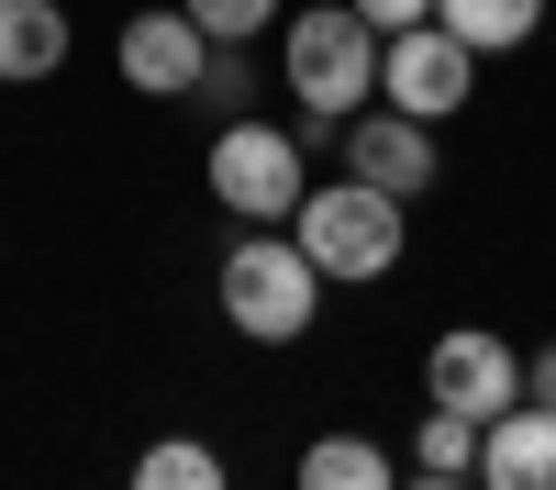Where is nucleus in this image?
Here are the masks:
<instances>
[{
  "instance_id": "nucleus-1",
  "label": "nucleus",
  "mask_w": 556,
  "mask_h": 490,
  "mask_svg": "<svg viewBox=\"0 0 556 490\" xmlns=\"http://www.w3.org/2000/svg\"><path fill=\"white\" fill-rule=\"evenodd\" d=\"M212 290H223V324H235L245 345H301V335L323 324V290H334V279L301 256L290 223H245V235L223 246Z\"/></svg>"
},
{
  "instance_id": "nucleus-2",
  "label": "nucleus",
  "mask_w": 556,
  "mask_h": 490,
  "mask_svg": "<svg viewBox=\"0 0 556 490\" xmlns=\"http://www.w3.org/2000/svg\"><path fill=\"white\" fill-rule=\"evenodd\" d=\"M290 101H301V146H334L345 112L379 101V23H356L345 0L323 12H290Z\"/></svg>"
},
{
  "instance_id": "nucleus-3",
  "label": "nucleus",
  "mask_w": 556,
  "mask_h": 490,
  "mask_svg": "<svg viewBox=\"0 0 556 490\" xmlns=\"http://www.w3.org/2000/svg\"><path fill=\"white\" fill-rule=\"evenodd\" d=\"M290 235H301V256H312L334 290H367V279H390V267H401V246H412V201L367 190V178H334V190H301Z\"/></svg>"
},
{
  "instance_id": "nucleus-4",
  "label": "nucleus",
  "mask_w": 556,
  "mask_h": 490,
  "mask_svg": "<svg viewBox=\"0 0 556 490\" xmlns=\"http://www.w3.org/2000/svg\"><path fill=\"white\" fill-rule=\"evenodd\" d=\"M312 190V167H301V134H278L256 112H235L212 134V201L235 212V223H290Z\"/></svg>"
},
{
  "instance_id": "nucleus-5",
  "label": "nucleus",
  "mask_w": 556,
  "mask_h": 490,
  "mask_svg": "<svg viewBox=\"0 0 556 490\" xmlns=\"http://www.w3.org/2000/svg\"><path fill=\"white\" fill-rule=\"evenodd\" d=\"M379 101H390V112H412V123H456V112L479 101V56H468L445 23L379 34Z\"/></svg>"
},
{
  "instance_id": "nucleus-6",
  "label": "nucleus",
  "mask_w": 556,
  "mask_h": 490,
  "mask_svg": "<svg viewBox=\"0 0 556 490\" xmlns=\"http://www.w3.org/2000/svg\"><path fill=\"white\" fill-rule=\"evenodd\" d=\"M424 401H445V413H468V424H501L523 401V356L490 324H456V335L424 345Z\"/></svg>"
},
{
  "instance_id": "nucleus-7",
  "label": "nucleus",
  "mask_w": 556,
  "mask_h": 490,
  "mask_svg": "<svg viewBox=\"0 0 556 490\" xmlns=\"http://www.w3.org/2000/svg\"><path fill=\"white\" fill-rule=\"evenodd\" d=\"M201 56H212V34L178 12V0H156V12H134V23L112 34V67H123V89H146V101H190V89H201Z\"/></svg>"
},
{
  "instance_id": "nucleus-8",
  "label": "nucleus",
  "mask_w": 556,
  "mask_h": 490,
  "mask_svg": "<svg viewBox=\"0 0 556 490\" xmlns=\"http://www.w3.org/2000/svg\"><path fill=\"white\" fill-rule=\"evenodd\" d=\"M345 178H367V190H390V201H424L434 190V123H412V112H345Z\"/></svg>"
},
{
  "instance_id": "nucleus-9",
  "label": "nucleus",
  "mask_w": 556,
  "mask_h": 490,
  "mask_svg": "<svg viewBox=\"0 0 556 490\" xmlns=\"http://www.w3.org/2000/svg\"><path fill=\"white\" fill-rule=\"evenodd\" d=\"M479 490H556V413L545 401H513L479 435Z\"/></svg>"
},
{
  "instance_id": "nucleus-10",
  "label": "nucleus",
  "mask_w": 556,
  "mask_h": 490,
  "mask_svg": "<svg viewBox=\"0 0 556 490\" xmlns=\"http://www.w3.org/2000/svg\"><path fill=\"white\" fill-rule=\"evenodd\" d=\"M67 67V12L56 0H0V89H34Z\"/></svg>"
},
{
  "instance_id": "nucleus-11",
  "label": "nucleus",
  "mask_w": 556,
  "mask_h": 490,
  "mask_svg": "<svg viewBox=\"0 0 556 490\" xmlns=\"http://www.w3.org/2000/svg\"><path fill=\"white\" fill-rule=\"evenodd\" d=\"M290 490H401V468H390L367 435H312L301 468H290Z\"/></svg>"
},
{
  "instance_id": "nucleus-12",
  "label": "nucleus",
  "mask_w": 556,
  "mask_h": 490,
  "mask_svg": "<svg viewBox=\"0 0 556 490\" xmlns=\"http://www.w3.org/2000/svg\"><path fill=\"white\" fill-rule=\"evenodd\" d=\"M434 23H445V34L490 67V56H513V45L545 23V0H434Z\"/></svg>"
},
{
  "instance_id": "nucleus-13",
  "label": "nucleus",
  "mask_w": 556,
  "mask_h": 490,
  "mask_svg": "<svg viewBox=\"0 0 556 490\" xmlns=\"http://www.w3.org/2000/svg\"><path fill=\"white\" fill-rule=\"evenodd\" d=\"M123 490H235V479H223V457H212L201 435H156L146 457H134V479H123Z\"/></svg>"
},
{
  "instance_id": "nucleus-14",
  "label": "nucleus",
  "mask_w": 556,
  "mask_h": 490,
  "mask_svg": "<svg viewBox=\"0 0 556 490\" xmlns=\"http://www.w3.org/2000/svg\"><path fill=\"white\" fill-rule=\"evenodd\" d=\"M479 435L468 413H445V401H424V435H412V468H445V479H479Z\"/></svg>"
},
{
  "instance_id": "nucleus-15",
  "label": "nucleus",
  "mask_w": 556,
  "mask_h": 490,
  "mask_svg": "<svg viewBox=\"0 0 556 490\" xmlns=\"http://www.w3.org/2000/svg\"><path fill=\"white\" fill-rule=\"evenodd\" d=\"M190 101H212L223 123H235V112L256 101V67H245V45H212V56H201V89H190Z\"/></svg>"
},
{
  "instance_id": "nucleus-16",
  "label": "nucleus",
  "mask_w": 556,
  "mask_h": 490,
  "mask_svg": "<svg viewBox=\"0 0 556 490\" xmlns=\"http://www.w3.org/2000/svg\"><path fill=\"white\" fill-rule=\"evenodd\" d=\"M178 12H190L212 45H256V34L278 23V0H178Z\"/></svg>"
},
{
  "instance_id": "nucleus-17",
  "label": "nucleus",
  "mask_w": 556,
  "mask_h": 490,
  "mask_svg": "<svg viewBox=\"0 0 556 490\" xmlns=\"http://www.w3.org/2000/svg\"><path fill=\"white\" fill-rule=\"evenodd\" d=\"M356 23H379V34H412V23H434V0H345Z\"/></svg>"
},
{
  "instance_id": "nucleus-18",
  "label": "nucleus",
  "mask_w": 556,
  "mask_h": 490,
  "mask_svg": "<svg viewBox=\"0 0 556 490\" xmlns=\"http://www.w3.org/2000/svg\"><path fill=\"white\" fill-rule=\"evenodd\" d=\"M523 401H545V413H556V345H534V356H523Z\"/></svg>"
},
{
  "instance_id": "nucleus-19",
  "label": "nucleus",
  "mask_w": 556,
  "mask_h": 490,
  "mask_svg": "<svg viewBox=\"0 0 556 490\" xmlns=\"http://www.w3.org/2000/svg\"><path fill=\"white\" fill-rule=\"evenodd\" d=\"M401 490H468V479H445V468H412V479H401Z\"/></svg>"
}]
</instances>
